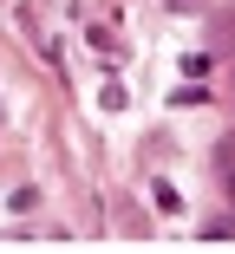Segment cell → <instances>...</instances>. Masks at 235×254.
<instances>
[{"instance_id":"1","label":"cell","mask_w":235,"mask_h":254,"mask_svg":"<svg viewBox=\"0 0 235 254\" xmlns=\"http://www.w3.org/2000/svg\"><path fill=\"white\" fill-rule=\"evenodd\" d=\"M216 176H222V189H229V202H235V137L216 143Z\"/></svg>"},{"instance_id":"2","label":"cell","mask_w":235,"mask_h":254,"mask_svg":"<svg viewBox=\"0 0 235 254\" xmlns=\"http://www.w3.org/2000/svg\"><path fill=\"white\" fill-rule=\"evenodd\" d=\"M85 39H91V53H105V59H124V39H118L111 26H91Z\"/></svg>"},{"instance_id":"3","label":"cell","mask_w":235,"mask_h":254,"mask_svg":"<svg viewBox=\"0 0 235 254\" xmlns=\"http://www.w3.org/2000/svg\"><path fill=\"white\" fill-rule=\"evenodd\" d=\"M151 195H157V215H183V195H176V189H170L163 176L151 183Z\"/></svg>"},{"instance_id":"4","label":"cell","mask_w":235,"mask_h":254,"mask_svg":"<svg viewBox=\"0 0 235 254\" xmlns=\"http://www.w3.org/2000/svg\"><path fill=\"white\" fill-rule=\"evenodd\" d=\"M183 72H190V78H203V85H209V53H190V59H183Z\"/></svg>"},{"instance_id":"5","label":"cell","mask_w":235,"mask_h":254,"mask_svg":"<svg viewBox=\"0 0 235 254\" xmlns=\"http://www.w3.org/2000/svg\"><path fill=\"white\" fill-rule=\"evenodd\" d=\"M170 7H176V13H190V7H203V0H170Z\"/></svg>"}]
</instances>
